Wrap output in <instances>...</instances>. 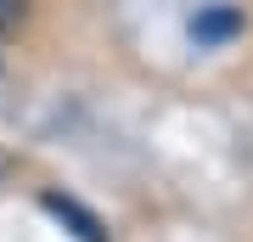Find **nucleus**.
I'll return each instance as SVG.
<instances>
[{"instance_id": "1", "label": "nucleus", "mask_w": 253, "mask_h": 242, "mask_svg": "<svg viewBox=\"0 0 253 242\" xmlns=\"http://www.w3.org/2000/svg\"><path fill=\"white\" fill-rule=\"evenodd\" d=\"M242 34V11L236 6H203L197 17H191V40L197 45H225Z\"/></svg>"}, {"instance_id": "2", "label": "nucleus", "mask_w": 253, "mask_h": 242, "mask_svg": "<svg viewBox=\"0 0 253 242\" xmlns=\"http://www.w3.org/2000/svg\"><path fill=\"white\" fill-rule=\"evenodd\" d=\"M45 208H51V214H62L73 231H79V242H107L101 220H96V214H84V208L73 203V197H62V192H45Z\"/></svg>"}, {"instance_id": "3", "label": "nucleus", "mask_w": 253, "mask_h": 242, "mask_svg": "<svg viewBox=\"0 0 253 242\" xmlns=\"http://www.w3.org/2000/svg\"><path fill=\"white\" fill-rule=\"evenodd\" d=\"M23 17H28V0H0V34L23 28Z\"/></svg>"}]
</instances>
